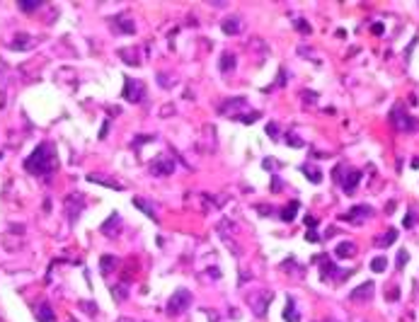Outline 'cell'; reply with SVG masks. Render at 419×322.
<instances>
[{"mask_svg":"<svg viewBox=\"0 0 419 322\" xmlns=\"http://www.w3.org/2000/svg\"><path fill=\"white\" fill-rule=\"evenodd\" d=\"M24 170L32 172V175H39V177H49L56 170V148L51 143H39L34 148V153L27 160H24Z\"/></svg>","mask_w":419,"mask_h":322,"instance_id":"6da1fadb","label":"cell"},{"mask_svg":"<svg viewBox=\"0 0 419 322\" xmlns=\"http://www.w3.org/2000/svg\"><path fill=\"white\" fill-rule=\"evenodd\" d=\"M272 298H274V293H272V291H264V289L247 293V303H250V308H252V312L257 317H264L266 315V308H269Z\"/></svg>","mask_w":419,"mask_h":322,"instance_id":"7a4b0ae2","label":"cell"},{"mask_svg":"<svg viewBox=\"0 0 419 322\" xmlns=\"http://www.w3.org/2000/svg\"><path fill=\"white\" fill-rule=\"evenodd\" d=\"M192 305V293L187 289H177L172 293V298L167 300V312L170 315H182L184 310H189Z\"/></svg>","mask_w":419,"mask_h":322,"instance_id":"3957f363","label":"cell"},{"mask_svg":"<svg viewBox=\"0 0 419 322\" xmlns=\"http://www.w3.org/2000/svg\"><path fill=\"white\" fill-rule=\"evenodd\" d=\"M247 109H250V104H247L245 97H231L228 102L221 104V114L228 116V119H240V116L247 114Z\"/></svg>","mask_w":419,"mask_h":322,"instance_id":"277c9868","label":"cell"},{"mask_svg":"<svg viewBox=\"0 0 419 322\" xmlns=\"http://www.w3.org/2000/svg\"><path fill=\"white\" fill-rule=\"evenodd\" d=\"M126 102H133V104H138V102H143L145 97V85L141 80L136 78H126L124 80V95H122Z\"/></svg>","mask_w":419,"mask_h":322,"instance_id":"5b68a950","label":"cell"},{"mask_svg":"<svg viewBox=\"0 0 419 322\" xmlns=\"http://www.w3.org/2000/svg\"><path fill=\"white\" fill-rule=\"evenodd\" d=\"M85 209V196L80 191H70L66 196V211H68V221L75 223L80 218V211Z\"/></svg>","mask_w":419,"mask_h":322,"instance_id":"8992f818","label":"cell"},{"mask_svg":"<svg viewBox=\"0 0 419 322\" xmlns=\"http://www.w3.org/2000/svg\"><path fill=\"white\" fill-rule=\"evenodd\" d=\"M390 122H393V126H395L397 131H414V126H417L407 111L402 114V107H395V109L390 111Z\"/></svg>","mask_w":419,"mask_h":322,"instance_id":"52a82bcc","label":"cell"},{"mask_svg":"<svg viewBox=\"0 0 419 322\" xmlns=\"http://www.w3.org/2000/svg\"><path fill=\"white\" fill-rule=\"evenodd\" d=\"M371 206H354V209H349L347 213H342V221L347 223H354V225H364L368 218H371Z\"/></svg>","mask_w":419,"mask_h":322,"instance_id":"ba28073f","label":"cell"},{"mask_svg":"<svg viewBox=\"0 0 419 322\" xmlns=\"http://www.w3.org/2000/svg\"><path fill=\"white\" fill-rule=\"evenodd\" d=\"M172 172H175V163L165 155L150 163V175H155V177H167V175H172Z\"/></svg>","mask_w":419,"mask_h":322,"instance_id":"9c48e42d","label":"cell"},{"mask_svg":"<svg viewBox=\"0 0 419 322\" xmlns=\"http://www.w3.org/2000/svg\"><path fill=\"white\" fill-rule=\"evenodd\" d=\"M359 182H361V172H359V170H349L347 177H339V184H342V189L347 194H354Z\"/></svg>","mask_w":419,"mask_h":322,"instance_id":"30bf717a","label":"cell"},{"mask_svg":"<svg viewBox=\"0 0 419 322\" xmlns=\"http://www.w3.org/2000/svg\"><path fill=\"white\" fill-rule=\"evenodd\" d=\"M34 317L39 322H56V310L46 303V300H42V303L34 308Z\"/></svg>","mask_w":419,"mask_h":322,"instance_id":"8fae6325","label":"cell"},{"mask_svg":"<svg viewBox=\"0 0 419 322\" xmlns=\"http://www.w3.org/2000/svg\"><path fill=\"white\" fill-rule=\"evenodd\" d=\"M349 298L352 300H371L373 298V284L366 281V284H361V286H356V289L349 293Z\"/></svg>","mask_w":419,"mask_h":322,"instance_id":"7c38bea8","label":"cell"},{"mask_svg":"<svg viewBox=\"0 0 419 322\" xmlns=\"http://www.w3.org/2000/svg\"><path fill=\"white\" fill-rule=\"evenodd\" d=\"M111 27H114L117 32H122V34H133V32H136V24H133V20H131V17H126V15L114 17Z\"/></svg>","mask_w":419,"mask_h":322,"instance_id":"4fadbf2b","label":"cell"},{"mask_svg":"<svg viewBox=\"0 0 419 322\" xmlns=\"http://www.w3.org/2000/svg\"><path fill=\"white\" fill-rule=\"evenodd\" d=\"M334 255H337V259H352V257H356V245L354 243H339L337 245V250H334Z\"/></svg>","mask_w":419,"mask_h":322,"instance_id":"5bb4252c","label":"cell"},{"mask_svg":"<svg viewBox=\"0 0 419 322\" xmlns=\"http://www.w3.org/2000/svg\"><path fill=\"white\" fill-rule=\"evenodd\" d=\"M223 32L225 34H240V29H243V20L238 17V15H233V17H228V20H223Z\"/></svg>","mask_w":419,"mask_h":322,"instance_id":"9a60e30c","label":"cell"},{"mask_svg":"<svg viewBox=\"0 0 419 322\" xmlns=\"http://www.w3.org/2000/svg\"><path fill=\"white\" fill-rule=\"evenodd\" d=\"M32 44H34V39L29 36V34H17L15 42H10L8 46H10L12 51H24V49H29Z\"/></svg>","mask_w":419,"mask_h":322,"instance_id":"2e32d148","label":"cell"},{"mask_svg":"<svg viewBox=\"0 0 419 322\" xmlns=\"http://www.w3.org/2000/svg\"><path fill=\"white\" fill-rule=\"evenodd\" d=\"M119 56L124 58V63H129V66H141L138 49H119Z\"/></svg>","mask_w":419,"mask_h":322,"instance_id":"e0dca14e","label":"cell"},{"mask_svg":"<svg viewBox=\"0 0 419 322\" xmlns=\"http://www.w3.org/2000/svg\"><path fill=\"white\" fill-rule=\"evenodd\" d=\"M395 240H397V230L388 228L383 235H378V237H375V245H378V247H388V245H393Z\"/></svg>","mask_w":419,"mask_h":322,"instance_id":"ac0fdd59","label":"cell"},{"mask_svg":"<svg viewBox=\"0 0 419 322\" xmlns=\"http://www.w3.org/2000/svg\"><path fill=\"white\" fill-rule=\"evenodd\" d=\"M284 320H286V322H300V315H298V310H296V303H293V298H288V300H286Z\"/></svg>","mask_w":419,"mask_h":322,"instance_id":"d6986e66","label":"cell"},{"mask_svg":"<svg viewBox=\"0 0 419 322\" xmlns=\"http://www.w3.org/2000/svg\"><path fill=\"white\" fill-rule=\"evenodd\" d=\"M88 182H97V184H104V187H109V189H119V191L124 189L122 182H114V179H104V177H99V175H88Z\"/></svg>","mask_w":419,"mask_h":322,"instance_id":"ffe728a7","label":"cell"},{"mask_svg":"<svg viewBox=\"0 0 419 322\" xmlns=\"http://www.w3.org/2000/svg\"><path fill=\"white\" fill-rule=\"evenodd\" d=\"M133 206H136V209H141V211L145 213V216H148V218H158V216H155V209H153V204H148V201L145 199H138V196H136V199H133Z\"/></svg>","mask_w":419,"mask_h":322,"instance_id":"44dd1931","label":"cell"},{"mask_svg":"<svg viewBox=\"0 0 419 322\" xmlns=\"http://www.w3.org/2000/svg\"><path fill=\"white\" fill-rule=\"evenodd\" d=\"M303 172H306V177L313 182V184H320L322 182V172L318 170V167H313V165H303Z\"/></svg>","mask_w":419,"mask_h":322,"instance_id":"7402d4cb","label":"cell"},{"mask_svg":"<svg viewBox=\"0 0 419 322\" xmlns=\"http://www.w3.org/2000/svg\"><path fill=\"white\" fill-rule=\"evenodd\" d=\"M300 209V204L298 201H291V206H286L284 211H281V221H286V223H291L293 218H296V211Z\"/></svg>","mask_w":419,"mask_h":322,"instance_id":"603a6c76","label":"cell"},{"mask_svg":"<svg viewBox=\"0 0 419 322\" xmlns=\"http://www.w3.org/2000/svg\"><path fill=\"white\" fill-rule=\"evenodd\" d=\"M114 264H117V259H114V257H111V255L99 257V271H102V274H109Z\"/></svg>","mask_w":419,"mask_h":322,"instance_id":"cb8c5ba5","label":"cell"},{"mask_svg":"<svg viewBox=\"0 0 419 322\" xmlns=\"http://www.w3.org/2000/svg\"><path fill=\"white\" fill-rule=\"evenodd\" d=\"M235 63H238V61H235V56L233 54H223L221 56V70L223 73H231L233 68H235Z\"/></svg>","mask_w":419,"mask_h":322,"instance_id":"d4e9b609","label":"cell"},{"mask_svg":"<svg viewBox=\"0 0 419 322\" xmlns=\"http://www.w3.org/2000/svg\"><path fill=\"white\" fill-rule=\"evenodd\" d=\"M111 298L117 300V303H124V300L129 298V291H126V286H111Z\"/></svg>","mask_w":419,"mask_h":322,"instance_id":"484cf974","label":"cell"},{"mask_svg":"<svg viewBox=\"0 0 419 322\" xmlns=\"http://www.w3.org/2000/svg\"><path fill=\"white\" fill-rule=\"evenodd\" d=\"M334 271H339V269L334 267L332 262H325V264H322L320 276H322V278H337V274H334Z\"/></svg>","mask_w":419,"mask_h":322,"instance_id":"4316f807","label":"cell"},{"mask_svg":"<svg viewBox=\"0 0 419 322\" xmlns=\"http://www.w3.org/2000/svg\"><path fill=\"white\" fill-rule=\"evenodd\" d=\"M371 269L378 271V274H383V271L388 269V259H386V257H375L373 262H371Z\"/></svg>","mask_w":419,"mask_h":322,"instance_id":"83f0119b","label":"cell"},{"mask_svg":"<svg viewBox=\"0 0 419 322\" xmlns=\"http://www.w3.org/2000/svg\"><path fill=\"white\" fill-rule=\"evenodd\" d=\"M78 305H80V308H83V310L88 312V315H97V303H92V300H80V303H78Z\"/></svg>","mask_w":419,"mask_h":322,"instance_id":"f1b7e54d","label":"cell"},{"mask_svg":"<svg viewBox=\"0 0 419 322\" xmlns=\"http://www.w3.org/2000/svg\"><path fill=\"white\" fill-rule=\"evenodd\" d=\"M36 8H42V3H39V0H29V3L22 0V3H20V10H24V12H32V10H36Z\"/></svg>","mask_w":419,"mask_h":322,"instance_id":"f546056e","label":"cell"},{"mask_svg":"<svg viewBox=\"0 0 419 322\" xmlns=\"http://www.w3.org/2000/svg\"><path fill=\"white\" fill-rule=\"evenodd\" d=\"M158 83H160V88H165V90H170L172 85H175V80H170V75H165V73L158 75Z\"/></svg>","mask_w":419,"mask_h":322,"instance_id":"4dcf8cb0","label":"cell"},{"mask_svg":"<svg viewBox=\"0 0 419 322\" xmlns=\"http://www.w3.org/2000/svg\"><path fill=\"white\" fill-rule=\"evenodd\" d=\"M257 119H259V111H247V114H245V116H240L238 122H243V124H254Z\"/></svg>","mask_w":419,"mask_h":322,"instance_id":"1f68e13d","label":"cell"},{"mask_svg":"<svg viewBox=\"0 0 419 322\" xmlns=\"http://www.w3.org/2000/svg\"><path fill=\"white\" fill-rule=\"evenodd\" d=\"M148 141H155V134H143L141 138H136L133 145H143V143H148Z\"/></svg>","mask_w":419,"mask_h":322,"instance_id":"d6a6232c","label":"cell"},{"mask_svg":"<svg viewBox=\"0 0 419 322\" xmlns=\"http://www.w3.org/2000/svg\"><path fill=\"white\" fill-rule=\"evenodd\" d=\"M266 134L272 136V138H279V126H276V124L272 122L269 126H266Z\"/></svg>","mask_w":419,"mask_h":322,"instance_id":"836d02e7","label":"cell"},{"mask_svg":"<svg viewBox=\"0 0 419 322\" xmlns=\"http://www.w3.org/2000/svg\"><path fill=\"white\" fill-rule=\"evenodd\" d=\"M407 252H400V255H397V269H402L405 267V264H407Z\"/></svg>","mask_w":419,"mask_h":322,"instance_id":"e575fe53","label":"cell"},{"mask_svg":"<svg viewBox=\"0 0 419 322\" xmlns=\"http://www.w3.org/2000/svg\"><path fill=\"white\" fill-rule=\"evenodd\" d=\"M296 27H298V32L310 34V24H306V22H303V20H296Z\"/></svg>","mask_w":419,"mask_h":322,"instance_id":"d590c367","label":"cell"},{"mask_svg":"<svg viewBox=\"0 0 419 322\" xmlns=\"http://www.w3.org/2000/svg\"><path fill=\"white\" fill-rule=\"evenodd\" d=\"M306 240H310V243H318V240H320V237H318V235H315V230H313V228H310L308 233H306Z\"/></svg>","mask_w":419,"mask_h":322,"instance_id":"8d00e7d4","label":"cell"},{"mask_svg":"<svg viewBox=\"0 0 419 322\" xmlns=\"http://www.w3.org/2000/svg\"><path fill=\"white\" fill-rule=\"evenodd\" d=\"M414 221H417V213H414V211H409V216H407V221H405V225H407V228H409V225H414Z\"/></svg>","mask_w":419,"mask_h":322,"instance_id":"74e56055","label":"cell"},{"mask_svg":"<svg viewBox=\"0 0 419 322\" xmlns=\"http://www.w3.org/2000/svg\"><path fill=\"white\" fill-rule=\"evenodd\" d=\"M303 97H306V102H310V104H313V102H315V97H318V95H315V92H303Z\"/></svg>","mask_w":419,"mask_h":322,"instance_id":"f35d334b","label":"cell"},{"mask_svg":"<svg viewBox=\"0 0 419 322\" xmlns=\"http://www.w3.org/2000/svg\"><path fill=\"white\" fill-rule=\"evenodd\" d=\"M107 131H109V124H104V126L99 129V138H107Z\"/></svg>","mask_w":419,"mask_h":322,"instance_id":"ab89813d","label":"cell"},{"mask_svg":"<svg viewBox=\"0 0 419 322\" xmlns=\"http://www.w3.org/2000/svg\"><path fill=\"white\" fill-rule=\"evenodd\" d=\"M170 111H175V107H172V104H165V107H163V111H160V114H163V116H167V114H170Z\"/></svg>","mask_w":419,"mask_h":322,"instance_id":"60d3db41","label":"cell"},{"mask_svg":"<svg viewBox=\"0 0 419 322\" xmlns=\"http://www.w3.org/2000/svg\"><path fill=\"white\" fill-rule=\"evenodd\" d=\"M272 189H274V191H279V189H281V182H279V177H276V175H274V187H272Z\"/></svg>","mask_w":419,"mask_h":322,"instance_id":"b9f144b4","label":"cell"},{"mask_svg":"<svg viewBox=\"0 0 419 322\" xmlns=\"http://www.w3.org/2000/svg\"><path fill=\"white\" fill-rule=\"evenodd\" d=\"M117 322H133V320H131V317H119Z\"/></svg>","mask_w":419,"mask_h":322,"instance_id":"7bdbcfd3","label":"cell"},{"mask_svg":"<svg viewBox=\"0 0 419 322\" xmlns=\"http://www.w3.org/2000/svg\"><path fill=\"white\" fill-rule=\"evenodd\" d=\"M322 322H337V320H332V317H327V320H322Z\"/></svg>","mask_w":419,"mask_h":322,"instance_id":"ee69618b","label":"cell"},{"mask_svg":"<svg viewBox=\"0 0 419 322\" xmlns=\"http://www.w3.org/2000/svg\"><path fill=\"white\" fill-rule=\"evenodd\" d=\"M0 157H3V155H0Z\"/></svg>","mask_w":419,"mask_h":322,"instance_id":"f6af8a7d","label":"cell"},{"mask_svg":"<svg viewBox=\"0 0 419 322\" xmlns=\"http://www.w3.org/2000/svg\"><path fill=\"white\" fill-rule=\"evenodd\" d=\"M70 322H73V320H70Z\"/></svg>","mask_w":419,"mask_h":322,"instance_id":"bcb514c9","label":"cell"}]
</instances>
